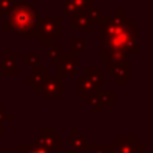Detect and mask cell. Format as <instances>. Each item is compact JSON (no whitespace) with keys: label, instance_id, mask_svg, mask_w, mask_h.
Segmentation results:
<instances>
[{"label":"cell","instance_id":"cell-14","mask_svg":"<svg viewBox=\"0 0 153 153\" xmlns=\"http://www.w3.org/2000/svg\"><path fill=\"white\" fill-rule=\"evenodd\" d=\"M18 153H56V152L33 142V143H20L18 145Z\"/></svg>","mask_w":153,"mask_h":153},{"label":"cell","instance_id":"cell-19","mask_svg":"<svg viewBox=\"0 0 153 153\" xmlns=\"http://www.w3.org/2000/svg\"><path fill=\"white\" fill-rule=\"evenodd\" d=\"M25 66L31 68V69H36V68L41 66V59H40V54H35V53H28L25 56Z\"/></svg>","mask_w":153,"mask_h":153},{"label":"cell","instance_id":"cell-26","mask_svg":"<svg viewBox=\"0 0 153 153\" xmlns=\"http://www.w3.org/2000/svg\"><path fill=\"white\" fill-rule=\"evenodd\" d=\"M40 45L41 46H46V48H51L56 45V41L51 40V38H40Z\"/></svg>","mask_w":153,"mask_h":153},{"label":"cell","instance_id":"cell-22","mask_svg":"<svg viewBox=\"0 0 153 153\" xmlns=\"http://www.w3.org/2000/svg\"><path fill=\"white\" fill-rule=\"evenodd\" d=\"M84 13L87 15V18H89V20L92 22L94 25H96V23H99V22H100V18H102V12H100V8H96L94 5L89 8V10H86V12H84Z\"/></svg>","mask_w":153,"mask_h":153},{"label":"cell","instance_id":"cell-3","mask_svg":"<svg viewBox=\"0 0 153 153\" xmlns=\"http://www.w3.org/2000/svg\"><path fill=\"white\" fill-rule=\"evenodd\" d=\"M38 35L40 38H51V40H61L64 35V20L61 15H48L40 17L38 23Z\"/></svg>","mask_w":153,"mask_h":153},{"label":"cell","instance_id":"cell-28","mask_svg":"<svg viewBox=\"0 0 153 153\" xmlns=\"http://www.w3.org/2000/svg\"><path fill=\"white\" fill-rule=\"evenodd\" d=\"M28 2H31V0H28Z\"/></svg>","mask_w":153,"mask_h":153},{"label":"cell","instance_id":"cell-10","mask_svg":"<svg viewBox=\"0 0 153 153\" xmlns=\"http://www.w3.org/2000/svg\"><path fill=\"white\" fill-rule=\"evenodd\" d=\"M96 25L87 18L84 12H77L69 17V28L73 31H92Z\"/></svg>","mask_w":153,"mask_h":153},{"label":"cell","instance_id":"cell-24","mask_svg":"<svg viewBox=\"0 0 153 153\" xmlns=\"http://www.w3.org/2000/svg\"><path fill=\"white\" fill-rule=\"evenodd\" d=\"M73 13H76V10L73 7V2L71 0H63V15L64 17H71Z\"/></svg>","mask_w":153,"mask_h":153},{"label":"cell","instance_id":"cell-12","mask_svg":"<svg viewBox=\"0 0 153 153\" xmlns=\"http://www.w3.org/2000/svg\"><path fill=\"white\" fill-rule=\"evenodd\" d=\"M48 76H50L48 69H46V68H43V66H40V68H36V69H33V74H31V76L25 77V81H27L28 84H31V86H33V91L40 92L41 86H43L45 79H46Z\"/></svg>","mask_w":153,"mask_h":153},{"label":"cell","instance_id":"cell-18","mask_svg":"<svg viewBox=\"0 0 153 153\" xmlns=\"http://www.w3.org/2000/svg\"><path fill=\"white\" fill-rule=\"evenodd\" d=\"M63 54H64L63 45H54V46H51L50 51H48V59H50L51 63H56V61L63 56Z\"/></svg>","mask_w":153,"mask_h":153},{"label":"cell","instance_id":"cell-5","mask_svg":"<svg viewBox=\"0 0 153 153\" xmlns=\"http://www.w3.org/2000/svg\"><path fill=\"white\" fill-rule=\"evenodd\" d=\"M35 143L51 148L54 152H63L64 150V138L58 135L56 128H53V127H43L38 133V137L35 138Z\"/></svg>","mask_w":153,"mask_h":153},{"label":"cell","instance_id":"cell-4","mask_svg":"<svg viewBox=\"0 0 153 153\" xmlns=\"http://www.w3.org/2000/svg\"><path fill=\"white\" fill-rule=\"evenodd\" d=\"M56 68V74L58 77H74L79 74V59L77 54L73 53H64L59 59L54 63Z\"/></svg>","mask_w":153,"mask_h":153},{"label":"cell","instance_id":"cell-9","mask_svg":"<svg viewBox=\"0 0 153 153\" xmlns=\"http://www.w3.org/2000/svg\"><path fill=\"white\" fill-rule=\"evenodd\" d=\"M17 61H18V53H4V56L0 58V71H2V74L7 77L18 76Z\"/></svg>","mask_w":153,"mask_h":153},{"label":"cell","instance_id":"cell-11","mask_svg":"<svg viewBox=\"0 0 153 153\" xmlns=\"http://www.w3.org/2000/svg\"><path fill=\"white\" fill-rule=\"evenodd\" d=\"M99 91H100V84H96L87 77L79 76V79H77V97L79 99H89L91 96H94Z\"/></svg>","mask_w":153,"mask_h":153},{"label":"cell","instance_id":"cell-16","mask_svg":"<svg viewBox=\"0 0 153 153\" xmlns=\"http://www.w3.org/2000/svg\"><path fill=\"white\" fill-rule=\"evenodd\" d=\"M96 96L100 100L102 107H114L117 104V94L114 91H99Z\"/></svg>","mask_w":153,"mask_h":153},{"label":"cell","instance_id":"cell-15","mask_svg":"<svg viewBox=\"0 0 153 153\" xmlns=\"http://www.w3.org/2000/svg\"><path fill=\"white\" fill-rule=\"evenodd\" d=\"M82 76L87 77V79H91L96 84H100V86L109 82V76H104V74L100 73V69H97V68H87Z\"/></svg>","mask_w":153,"mask_h":153},{"label":"cell","instance_id":"cell-20","mask_svg":"<svg viewBox=\"0 0 153 153\" xmlns=\"http://www.w3.org/2000/svg\"><path fill=\"white\" fill-rule=\"evenodd\" d=\"M71 2H73V7H74V10H76V13L77 12L89 10L94 5V0H71Z\"/></svg>","mask_w":153,"mask_h":153},{"label":"cell","instance_id":"cell-1","mask_svg":"<svg viewBox=\"0 0 153 153\" xmlns=\"http://www.w3.org/2000/svg\"><path fill=\"white\" fill-rule=\"evenodd\" d=\"M99 23L102 31V61H105V58L112 53H138V27L132 23L130 17L123 13L122 8H117L112 17L102 15Z\"/></svg>","mask_w":153,"mask_h":153},{"label":"cell","instance_id":"cell-2","mask_svg":"<svg viewBox=\"0 0 153 153\" xmlns=\"http://www.w3.org/2000/svg\"><path fill=\"white\" fill-rule=\"evenodd\" d=\"M41 13L31 5L28 0H17L12 12L4 18L2 30L17 31L25 38H40L38 35V23Z\"/></svg>","mask_w":153,"mask_h":153},{"label":"cell","instance_id":"cell-17","mask_svg":"<svg viewBox=\"0 0 153 153\" xmlns=\"http://www.w3.org/2000/svg\"><path fill=\"white\" fill-rule=\"evenodd\" d=\"M69 53L73 54H79L82 53L84 50H86V40L84 38H73V40L69 41Z\"/></svg>","mask_w":153,"mask_h":153},{"label":"cell","instance_id":"cell-25","mask_svg":"<svg viewBox=\"0 0 153 153\" xmlns=\"http://www.w3.org/2000/svg\"><path fill=\"white\" fill-rule=\"evenodd\" d=\"M10 119H12V114L7 112L4 107L0 105V122H2V123H4V122H8Z\"/></svg>","mask_w":153,"mask_h":153},{"label":"cell","instance_id":"cell-8","mask_svg":"<svg viewBox=\"0 0 153 153\" xmlns=\"http://www.w3.org/2000/svg\"><path fill=\"white\" fill-rule=\"evenodd\" d=\"M115 148L119 150V153H146L145 152V145L140 143L138 137L130 135V137H123L119 135L114 142Z\"/></svg>","mask_w":153,"mask_h":153},{"label":"cell","instance_id":"cell-23","mask_svg":"<svg viewBox=\"0 0 153 153\" xmlns=\"http://www.w3.org/2000/svg\"><path fill=\"white\" fill-rule=\"evenodd\" d=\"M96 94H97V92H96ZM96 94H94V96H91L89 99H87V104H89V107L92 109V112H94V114H100L104 107H102V104H100V100L97 99Z\"/></svg>","mask_w":153,"mask_h":153},{"label":"cell","instance_id":"cell-27","mask_svg":"<svg viewBox=\"0 0 153 153\" xmlns=\"http://www.w3.org/2000/svg\"><path fill=\"white\" fill-rule=\"evenodd\" d=\"M0 135H4V123L0 122Z\"/></svg>","mask_w":153,"mask_h":153},{"label":"cell","instance_id":"cell-21","mask_svg":"<svg viewBox=\"0 0 153 153\" xmlns=\"http://www.w3.org/2000/svg\"><path fill=\"white\" fill-rule=\"evenodd\" d=\"M17 0H0V17L5 18L12 12V8L15 7Z\"/></svg>","mask_w":153,"mask_h":153},{"label":"cell","instance_id":"cell-6","mask_svg":"<svg viewBox=\"0 0 153 153\" xmlns=\"http://www.w3.org/2000/svg\"><path fill=\"white\" fill-rule=\"evenodd\" d=\"M109 71H107V76L114 77L119 84H128L130 82V59L127 58H117V59H110L109 63Z\"/></svg>","mask_w":153,"mask_h":153},{"label":"cell","instance_id":"cell-7","mask_svg":"<svg viewBox=\"0 0 153 153\" xmlns=\"http://www.w3.org/2000/svg\"><path fill=\"white\" fill-rule=\"evenodd\" d=\"M40 96L43 99H48V97H54V99H61L64 96V82L63 77L58 76H48L45 79L43 86H41Z\"/></svg>","mask_w":153,"mask_h":153},{"label":"cell","instance_id":"cell-13","mask_svg":"<svg viewBox=\"0 0 153 153\" xmlns=\"http://www.w3.org/2000/svg\"><path fill=\"white\" fill-rule=\"evenodd\" d=\"M69 143H71V153H81L86 150V145H87V140L84 135H81L77 127H71L69 130Z\"/></svg>","mask_w":153,"mask_h":153}]
</instances>
